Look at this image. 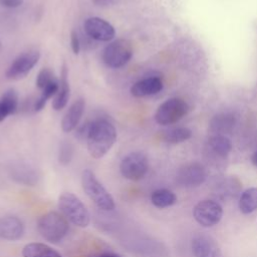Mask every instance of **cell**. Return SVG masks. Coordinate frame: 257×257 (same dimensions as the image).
Segmentation results:
<instances>
[{"mask_svg": "<svg viewBox=\"0 0 257 257\" xmlns=\"http://www.w3.org/2000/svg\"><path fill=\"white\" fill-rule=\"evenodd\" d=\"M116 140L114 126L106 119H96L90 122L86 139L89 155L94 159H100L111 149Z\"/></svg>", "mask_w": 257, "mask_h": 257, "instance_id": "1", "label": "cell"}, {"mask_svg": "<svg viewBox=\"0 0 257 257\" xmlns=\"http://www.w3.org/2000/svg\"><path fill=\"white\" fill-rule=\"evenodd\" d=\"M69 229L66 218L54 211L47 212L39 217L37 221V231L46 241L57 243L67 234Z\"/></svg>", "mask_w": 257, "mask_h": 257, "instance_id": "2", "label": "cell"}, {"mask_svg": "<svg viewBox=\"0 0 257 257\" xmlns=\"http://www.w3.org/2000/svg\"><path fill=\"white\" fill-rule=\"evenodd\" d=\"M81 185L87 197L103 211H111L114 209V201L112 196L97 180L94 173L90 170H84L81 175Z\"/></svg>", "mask_w": 257, "mask_h": 257, "instance_id": "3", "label": "cell"}, {"mask_svg": "<svg viewBox=\"0 0 257 257\" xmlns=\"http://www.w3.org/2000/svg\"><path fill=\"white\" fill-rule=\"evenodd\" d=\"M58 208L67 221L84 228L90 222V215L84 204L72 193H63L58 199Z\"/></svg>", "mask_w": 257, "mask_h": 257, "instance_id": "4", "label": "cell"}, {"mask_svg": "<svg viewBox=\"0 0 257 257\" xmlns=\"http://www.w3.org/2000/svg\"><path fill=\"white\" fill-rule=\"evenodd\" d=\"M132 56V45L125 39H116L111 41L102 51L103 62L111 68L122 67L130 61Z\"/></svg>", "mask_w": 257, "mask_h": 257, "instance_id": "5", "label": "cell"}, {"mask_svg": "<svg viewBox=\"0 0 257 257\" xmlns=\"http://www.w3.org/2000/svg\"><path fill=\"white\" fill-rule=\"evenodd\" d=\"M148 170V158L141 152H134L126 155L119 165V171L122 177L131 181H139L143 179Z\"/></svg>", "mask_w": 257, "mask_h": 257, "instance_id": "6", "label": "cell"}, {"mask_svg": "<svg viewBox=\"0 0 257 257\" xmlns=\"http://www.w3.org/2000/svg\"><path fill=\"white\" fill-rule=\"evenodd\" d=\"M188 111V104L181 98H170L157 109L155 119L159 124L168 125L179 121Z\"/></svg>", "mask_w": 257, "mask_h": 257, "instance_id": "7", "label": "cell"}, {"mask_svg": "<svg viewBox=\"0 0 257 257\" xmlns=\"http://www.w3.org/2000/svg\"><path fill=\"white\" fill-rule=\"evenodd\" d=\"M193 216L201 226L209 228L220 222L223 216V209L217 201L203 200L194 207Z\"/></svg>", "mask_w": 257, "mask_h": 257, "instance_id": "8", "label": "cell"}, {"mask_svg": "<svg viewBox=\"0 0 257 257\" xmlns=\"http://www.w3.org/2000/svg\"><path fill=\"white\" fill-rule=\"evenodd\" d=\"M40 53L37 50H29L14 59L6 71V76L9 79L18 80L25 77L38 62Z\"/></svg>", "mask_w": 257, "mask_h": 257, "instance_id": "9", "label": "cell"}, {"mask_svg": "<svg viewBox=\"0 0 257 257\" xmlns=\"http://www.w3.org/2000/svg\"><path fill=\"white\" fill-rule=\"evenodd\" d=\"M207 179V171L200 163H189L177 172L176 180L180 186L193 188L202 185Z\"/></svg>", "mask_w": 257, "mask_h": 257, "instance_id": "10", "label": "cell"}, {"mask_svg": "<svg viewBox=\"0 0 257 257\" xmlns=\"http://www.w3.org/2000/svg\"><path fill=\"white\" fill-rule=\"evenodd\" d=\"M85 33L97 41H110L115 35L113 26L99 17H89L83 23Z\"/></svg>", "mask_w": 257, "mask_h": 257, "instance_id": "11", "label": "cell"}, {"mask_svg": "<svg viewBox=\"0 0 257 257\" xmlns=\"http://www.w3.org/2000/svg\"><path fill=\"white\" fill-rule=\"evenodd\" d=\"M192 251L195 257H222L217 241L210 235L199 233L192 239Z\"/></svg>", "mask_w": 257, "mask_h": 257, "instance_id": "12", "label": "cell"}, {"mask_svg": "<svg viewBox=\"0 0 257 257\" xmlns=\"http://www.w3.org/2000/svg\"><path fill=\"white\" fill-rule=\"evenodd\" d=\"M24 233V225L14 216L0 218V238L9 241L20 239Z\"/></svg>", "mask_w": 257, "mask_h": 257, "instance_id": "13", "label": "cell"}, {"mask_svg": "<svg viewBox=\"0 0 257 257\" xmlns=\"http://www.w3.org/2000/svg\"><path fill=\"white\" fill-rule=\"evenodd\" d=\"M241 188V183L237 178L228 177L215 184L213 193L218 199L221 200L233 199L239 195Z\"/></svg>", "mask_w": 257, "mask_h": 257, "instance_id": "14", "label": "cell"}, {"mask_svg": "<svg viewBox=\"0 0 257 257\" xmlns=\"http://www.w3.org/2000/svg\"><path fill=\"white\" fill-rule=\"evenodd\" d=\"M84 107H85V101L82 98L75 100L70 105V107L64 114L61 121V128L63 132L69 133L78 126V123L84 111Z\"/></svg>", "mask_w": 257, "mask_h": 257, "instance_id": "15", "label": "cell"}, {"mask_svg": "<svg viewBox=\"0 0 257 257\" xmlns=\"http://www.w3.org/2000/svg\"><path fill=\"white\" fill-rule=\"evenodd\" d=\"M163 88V81L156 76L147 77L137 81L131 87V93L135 97H144L156 94Z\"/></svg>", "mask_w": 257, "mask_h": 257, "instance_id": "16", "label": "cell"}, {"mask_svg": "<svg viewBox=\"0 0 257 257\" xmlns=\"http://www.w3.org/2000/svg\"><path fill=\"white\" fill-rule=\"evenodd\" d=\"M207 150L213 157L224 159L231 152L232 143L224 135H214L207 141Z\"/></svg>", "mask_w": 257, "mask_h": 257, "instance_id": "17", "label": "cell"}, {"mask_svg": "<svg viewBox=\"0 0 257 257\" xmlns=\"http://www.w3.org/2000/svg\"><path fill=\"white\" fill-rule=\"evenodd\" d=\"M70 96V88H69V83L67 80V69L64 66L61 71V77L59 81V87L54 95V99L52 101V107L55 110H60L64 108L69 100Z\"/></svg>", "mask_w": 257, "mask_h": 257, "instance_id": "18", "label": "cell"}, {"mask_svg": "<svg viewBox=\"0 0 257 257\" xmlns=\"http://www.w3.org/2000/svg\"><path fill=\"white\" fill-rule=\"evenodd\" d=\"M23 257H62L57 251L43 243H29L22 249Z\"/></svg>", "mask_w": 257, "mask_h": 257, "instance_id": "19", "label": "cell"}, {"mask_svg": "<svg viewBox=\"0 0 257 257\" xmlns=\"http://www.w3.org/2000/svg\"><path fill=\"white\" fill-rule=\"evenodd\" d=\"M235 124V117L232 113L222 112L216 114L210 121V128L216 135H224L233 128Z\"/></svg>", "mask_w": 257, "mask_h": 257, "instance_id": "20", "label": "cell"}, {"mask_svg": "<svg viewBox=\"0 0 257 257\" xmlns=\"http://www.w3.org/2000/svg\"><path fill=\"white\" fill-rule=\"evenodd\" d=\"M151 201L157 208H167L173 206L177 202V196L168 189L155 190L151 195Z\"/></svg>", "mask_w": 257, "mask_h": 257, "instance_id": "21", "label": "cell"}, {"mask_svg": "<svg viewBox=\"0 0 257 257\" xmlns=\"http://www.w3.org/2000/svg\"><path fill=\"white\" fill-rule=\"evenodd\" d=\"M239 209L243 214H250L257 209V188H249L241 194Z\"/></svg>", "mask_w": 257, "mask_h": 257, "instance_id": "22", "label": "cell"}, {"mask_svg": "<svg viewBox=\"0 0 257 257\" xmlns=\"http://www.w3.org/2000/svg\"><path fill=\"white\" fill-rule=\"evenodd\" d=\"M192 136V132L187 127L171 128L163 133L162 139L169 144H179L189 140Z\"/></svg>", "mask_w": 257, "mask_h": 257, "instance_id": "23", "label": "cell"}, {"mask_svg": "<svg viewBox=\"0 0 257 257\" xmlns=\"http://www.w3.org/2000/svg\"><path fill=\"white\" fill-rule=\"evenodd\" d=\"M0 100L6 106V108L8 109L10 114H12L16 111L17 106H18V96H17L16 91L13 88H10V89L6 90L3 93Z\"/></svg>", "mask_w": 257, "mask_h": 257, "instance_id": "24", "label": "cell"}, {"mask_svg": "<svg viewBox=\"0 0 257 257\" xmlns=\"http://www.w3.org/2000/svg\"><path fill=\"white\" fill-rule=\"evenodd\" d=\"M56 80V77L49 68H42L37 75L36 84L40 89H43L45 86Z\"/></svg>", "mask_w": 257, "mask_h": 257, "instance_id": "25", "label": "cell"}, {"mask_svg": "<svg viewBox=\"0 0 257 257\" xmlns=\"http://www.w3.org/2000/svg\"><path fill=\"white\" fill-rule=\"evenodd\" d=\"M72 153L73 151L71 145L68 143H63L59 149V163L62 165H67L72 158Z\"/></svg>", "mask_w": 257, "mask_h": 257, "instance_id": "26", "label": "cell"}, {"mask_svg": "<svg viewBox=\"0 0 257 257\" xmlns=\"http://www.w3.org/2000/svg\"><path fill=\"white\" fill-rule=\"evenodd\" d=\"M70 44H71V49L74 54H78L80 50V42L78 35L75 31H72L70 34Z\"/></svg>", "mask_w": 257, "mask_h": 257, "instance_id": "27", "label": "cell"}, {"mask_svg": "<svg viewBox=\"0 0 257 257\" xmlns=\"http://www.w3.org/2000/svg\"><path fill=\"white\" fill-rule=\"evenodd\" d=\"M89 127H90V122H85L80 126H77V131H76V136L78 139L80 140H86L87 136H88V132H89ZM75 128V130H76Z\"/></svg>", "mask_w": 257, "mask_h": 257, "instance_id": "28", "label": "cell"}, {"mask_svg": "<svg viewBox=\"0 0 257 257\" xmlns=\"http://www.w3.org/2000/svg\"><path fill=\"white\" fill-rule=\"evenodd\" d=\"M23 3V0H0V4L7 8H16Z\"/></svg>", "mask_w": 257, "mask_h": 257, "instance_id": "29", "label": "cell"}, {"mask_svg": "<svg viewBox=\"0 0 257 257\" xmlns=\"http://www.w3.org/2000/svg\"><path fill=\"white\" fill-rule=\"evenodd\" d=\"M92 2L97 5V6H101V7H107L110 6L114 3V0H92Z\"/></svg>", "mask_w": 257, "mask_h": 257, "instance_id": "30", "label": "cell"}, {"mask_svg": "<svg viewBox=\"0 0 257 257\" xmlns=\"http://www.w3.org/2000/svg\"><path fill=\"white\" fill-rule=\"evenodd\" d=\"M10 113H9V111H8V109L6 108V106L2 103V101L0 100V121H2V120H4L6 117H7V115H9Z\"/></svg>", "mask_w": 257, "mask_h": 257, "instance_id": "31", "label": "cell"}, {"mask_svg": "<svg viewBox=\"0 0 257 257\" xmlns=\"http://www.w3.org/2000/svg\"><path fill=\"white\" fill-rule=\"evenodd\" d=\"M251 162L255 167H257V151L254 152L253 155L251 156Z\"/></svg>", "mask_w": 257, "mask_h": 257, "instance_id": "32", "label": "cell"}, {"mask_svg": "<svg viewBox=\"0 0 257 257\" xmlns=\"http://www.w3.org/2000/svg\"><path fill=\"white\" fill-rule=\"evenodd\" d=\"M98 257H119V256H117V255H115V254L105 253V254H101V255H100V256H98Z\"/></svg>", "mask_w": 257, "mask_h": 257, "instance_id": "33", "label": "cell"}, {"mask_svg": "<svg viewBox=\"0 0 257 257\" xmlns=\"http://www.w3.org/2000/svg\"><path fill=\"white\" fill-rule=\"evenodd\" d=\"M0 48H1V42H0Z\"/></svg>", "mask_w": 257, "mask_h": 257, "instance_id": "34", "label": "cell"}]
</instances>
